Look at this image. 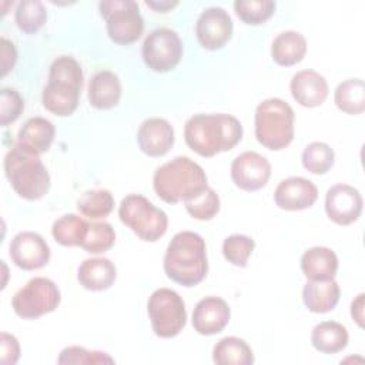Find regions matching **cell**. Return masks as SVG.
<instances>
[{
	"instance_id": "obj_17",
	"label": "cell",
	"mask_w": 365,
	"mask_h": 365,
	"mask_svg": "<svg viewBox=\"0 0 365 365\" xmlns=\"http://www.w3.org/2000/svg\"><path fill=\"white\" fill-rule=\"evenodd\" d=\"M140 150L150 157H163L174 144L171 124L160 117H151L141 123L137 131Z\"/></svg>"
},
{
	"instance_id": "obj_36",
	"label": "cell",
	"mask_w": 365,
	"mask_h": 365,
	"mask_svg": "<svg viewBox=\"0 0 365 365\" xmlns=\"http://www.w3.org/2000/svg\"><path fill=\"white\" fill-rule=\"evenodd\" d=\"M255 242L252 238L244 234H232L227 237L222 242L224 258L235 267L244 268L252 254Z\"/></svg>"
},
{
	"instance_id": "obj_11",
	"label": "cell",
	"mask_w": 365,
	"mask_h": 365,
	"mask_svg": "<svg viewBox=\"0 0 365 365\" xmlns=\"http://www.w3.org/2000/svg\"><path fill=\"white\" fill-rule=\"evenodd\" d=\"M141 56L145 66L155 73H167L177 67L182 57L180 36L167 27L153 30L144 40Z\"/></svg>"
},
{
	"instance_id": "obj_5",
	"label": "cell",
	"mask_w": 365,
	"mask_h": 365,
	"mask_svg": "<svg viewBox=\"0 0 365 365\" xmlns=\"http://www.w3.org/2000/svg\"><path fill=\"white\" fill-rule=\"evenodd\" d=\"M4 173L11 188L21 198L34 201L48 192L50 174L38 154L17 144L4 155Z\"/></svg>"
},
{
	"instance_id": "obj_15",
	"label": "cell",
	"mask_w": 365,
	"mask_h": 365,
	"mask_svg": "<svg viewBox=\"0 0 365 365\" xmlns=\"http://www.w3.org/2000/svg\"><path fill=\"white\" fill-rule=\"evenodd\" d=\"M362 197L356 188L348 184L332 185L325 195V211L329 220L338 225H349L362 212Z\"/></svg>"
},
{
	"instance_id": "obj_32",
	"label": "cell",
	"mask_w": 365,
	"mask_h": 365,
	"mask_svg": "<svg viewBox=\"0 0 365 365\" xmlns=\"http://www.w3.org/2000/svg\"><path fill=\"white\" fill-rule=\"evenodd\" d=\"M335 154L334 150L321 141L308 144L302 151V165L312 174H325L334 165Z\"/></svg>"
},
{
	"instance_id": "obj_6",
	"label": "cell",
	"mask_w": 365,
	"mask_h": 365,
	"mask_svg": "<svg viewBox=\"0 0 365 365\" xmlns=\"http://www.w3.org/2000/svg\"><path fill=\"white\" fill-rule=\"evenodd\" d=\"M294 110L281 98H267L255 110V137L268 150H282L294 140Z\"/></svg>"
},
{
	"instance_id": "obj_14",
	"label": "cell",
	"mask_w": 365,
	"mask_h": 365,
	"mask_svg": "<svg viewBox=\"0 0 365 365\" xmlns=\"http://www.w3.org/2000/svg\"><path fill=\"white\" fill-rule=\"evenodd\" d=\"M195 34L207 50H220L232 34V20L222 7L205 9L195 23Z\"/></svg>"
},
{
	"instance_id": "obj_42",
	"label": "cell",
	"mask_w": 365,
	"mask_h": 365,
	"mask_svg": "<svg viewBox=\"0 0 365 365\" xmlns=\"http://www.w3.org/2000/svg\"><path fill=\"white\" fill-rule=\"evenodd\" d=\"M145 4L160 13H167L168 10H171L173 7H175L178 4V1H170V0H161V1H145Z\"/></svg>"
},
{
	"instance_id": "obj_26",
	"label": "cell",
	"mask_w": 365,
	"mask_h": 365,
	"mask_svg": "<svg viewBox=\"0 0 365 365\" xmlns=\"http://www.w3.org/2000/svg\"><path fill=\"white\" fill-rule=\"evenodd\" d=\"M346 328L335 321H324L314 327L311 334L312 346L322 354H336L348 345Z\"/></svg>"
},
{
	"instance_id": "obj_40",
	"label": "cell",
	"mask_w": 365,
	"mask_h": 365,
	"mask_svg": "<svg viewBox=\"0 0 365 365\" xmlns=\"http://www.w3.org/2000/svg\"><path fill=\"white\" fill-rule=\"evenodd\" d=\"M0 57H1V76H6L10 70H13L16 64L17 51L14 44L4 37L0 38Z\"/></svg>"
},
{
	"instance_id": "obj_41",
	"label": "cell",
	"mask_w": 365,
	"mask_h": 365,
	"mask_svg": "<svg viewBox=\"0 0 365 365\" xmlns=\"http://www.w3.org/2000/svg\"><path fill=\"white\" fill-rule=\"evenodd\" d=\"M364 294H359L351 304V317L359 327H364Z\"/></svg>"
},
{
	"instance_id": "obj_7",
	"label": "cell",
	"mask_w": 365,
	"mask_h": 365,
	"mask_svg": "<svg viewBox=\"0 0 365 365\" xmlns=\"http://www.w3.org/2000/svg\"><path fill=\"white\" fill-rule=\"evenodd\" d=\"M118 217L140 240L148 242L160 240L168 227L167 214L140 194H130L123 198Z\"/></svg>"
},
{
	"instance_id": "obj_16",
	"label": "cell",
	"mask_w": 365,
	"mask_h": 365,
	"mask_svg": "<svg viewBox=\"0 0 365 365\" xmlns=\"http://www.w3.org/2000/svg\"><path fill=\"white\" fill-rule=\"evenodd\" d=\"M318 198L317 185L304 177H288L282 180L275 191L274 201L281 210L299 211L309 208Z\"/></svg>"
},
{
	"instance_id": "obj_29",
	"label": "cell",
	"mask_w": 365,
	"mask_h": 365,
	"mask_svg": "<svg viewBox=\"0 0 365 365\" xmlns=\"http://www.w3.org/2000/svg\"><path fill=\"white\" fill-rule=\"evenodd\" d=\"M334 100L346 114H361L365 110V84L361 78H349L338 84Z\"/></svg>"
},
{
	"instance_id": "obj_8",
	"label": "cell",
	"mask_w": 365,
	"mask_h": 365,
	"mask_svg": "<svg viewBox=\"0 0 365 365\" xmlns=\"http://www.w3.org/2000/svg\"><path fill=\"white\" fill-rule=\"evenodd\" d=\"M98 10L106 19V29L111 41L128 46L141 37L144 20L134 0H104L98 3Z\"/></svg>"
},
{
	"instance_id": "obj_34",
	"label": "cell",
	"mask_w": 365,
	"mask_h": 365,
	"mask_svg": "<svg viewBox=\"0 0 365 365\" xmlns=\"http://www.w3.org/2000/svg\"><path fill=\"white\" fill-rule=\"evenodd\" d=\"M275 1L272 0H237L234 10L241 21L250 26H258L267 21L275 11Z\"/></svg>"
},
{
	"instance_id": "obj_37",
	"label": "cell",
	"mask_w": 365,
	"mask_h": 365,
	"mask_svg": "<svg viewBox=\"0 0 365 365\" xmlns=\"http://www.w3.org/2000/svg\"><path fill=\"white\" fill-rule=\"evenodd\" d=\"M58 364H114V359L101 351H88L83 346L64 348L57 359Z\"/></svg>"
},
{
	"instance_id": "obj_12",
	"label": "cell",
	"mask_w": 365,
	"mask_h": 365,
	"mask_svg": "<svg viewBox=\"0 0 365 365\" xmlns=\"http://www.w3.org/2000/svg\"><path fill=\"white\" fill-rule=\"evenodd\" d=\"M11 261L24 271L43 268L50 259V247L46 240L33 231H23L13 237L9 248Z\"/></svg>"
},
{
	"instance_id": "obj_18",
	"label": "cell",
	"mask_w": 365,
	"mask_h": 365,
	"mask_svg": "<svg viewBox=\"0 0 365 365\" xmlns=\"http://www.w3.org/2000/svg\"><path fill=\"white\" fill-rule=\"evenodd\" d=\"M228 304L218 297H205L194 308L192 327L201 335H215L230 322Z\"/></svg>"
},
{
	"instance_id": "obj_23",
	"label": "cell",
	"mask_w": 365,
	"mask_h": 365,
	"mask_svg": "<svg viewBox=\"0 0 365 365\" xmlns=\"http://www.w3.org/2000/svg\"><path fill=\"white\" fill-rule=\"evenodd\" d=\"M301 269L309 281L334 279L338 269V257L331 248L312 247L302 254Z\"/></svg>"
},
{
	"instance_id": "obj_25",
	"label": "cell",
	"mask_w": 365,
	"mask_h": 365,
	"mask_svg": "<svg viewBox=\"0 0 365 365\" xmlns=\"http://www.w3.org/2000/svg\"><path fill=\"white\" fill-rule=\"evenodd\" d=\"M307 53L305 37L294 30L279 33L271 44L272 60L279 66H294L299 63Z\"/></svg>"
},
{
	"instance_id": "obj_33",
	"label": "cell",
	"mask_w": 365,
	"mask_h": 365,
	"mask_svg": "<svg viewBox=\"0 0 365 365\" xmlns=\"http://www.w3.org/2000/svg\"><path fill=\"white\" fill-rule=\"evenodd\" d=\"M187 212L200 221H208L214 218L220 211V197L218 194L210 188L205 187L200 192H197L194 197L184 201Z\"/></svg>"
},
{
	"instance_id": "obj_1",
	"label": "cell",
	"mask_w": 365,
	"mask_h": 365,
	"mask_svg": "<svg viewBox=\"0 0 365 365\" xmlns=\"http://www.w3.org/2000/svg\"><path fill=\"white\" fill-rule=\"evenodd\" d=\"M187 145L201 157L228 151L242 138V125L231 114H195L184 127Z\"/></svg>"
},
{
	"instance_id": "obj_13",
	"label": "cell",
	"mask_w": 365,
	"mask_h": 365,
	"mask_svg": "<svg viewBox=\"0 0 365 365\" xmlns=\"http://www.w3.org/2000/svg\"><path fill=\"white\" fill-rule=\"evenodd\" d=\"M269 177V161L255 151L240 154L231 164V178L234 184L244 191L261 190L267 185Z\"/></svg>"
},
{
	"instance_id": "obj_21",
	"label": "cell",
	"mask_w": 365,
	"mask_h": 365,
	"mask_svg": "<svg viewBox=\"0 0 365 365\" xmlns=\"http://www.w3.org/2000/svg\"><path fill=\"white\" fill-rule=\"evenodd\" d=\"M117 278L115 265L108 258H88L84 259L77 269V279L80 285L90 291L108 289Z\"/></svg>"
},
{
	"instance_id": "obj_3",
	"label": "cell",
	"mask_w": 365,
	"mask_h": 365,
	"mask_svg": "<svg viewBox=\"0 0 365 365\" xmlns=\"http://www.w3.org/2000/svg\"><path fill=\"white\" fill-rule=\"evenodd\" d=\"M83 78V70L76 58L57 57L50 66L48 83L41 93L44 108L58 117L71 115L78 106Z\"/></svg>"
},
{
	"instance_id": "obj_2",
	"label": "cell",
	"mask_w": 365,
	"mask_h": 365,
	"mask_svg": "<svg viewBox=\"0 0 365 365\" xmlns=\"http://www.w3.org/2000/svg\"><path fill=\"white\" fill-rule=\"evenodd\" d=\"M164 271L171 281L182 287L200 284L208 271L204 238L192 231L177 232L165 250Z\"/></svg>"
},
{
	"instance_id": "obj_20",
	"label": "cell",
	"mask_w": 365,
	"mask_h": 365,
	"mask_svg": "<svg viewBox=\"0 0 365 365\" xmlns=\"http://www.w3.org/2000/svg\"><path fill=\"white\" fill-rule=\"evenodd\" d=\"M121 98V83L110 70L96 73L88 83V103L97 110L114 108Z\"/></svg>"
},
{
	"instance_id": "obj_35",
	"label": "cell",
	"mask_w": 365,
	"mask_h": 365,
	"mask_svg": "<svg viewBox=\"0 0 365 365\" xmlns=\"http://www.w3.org/2000/svg\"><path fill=\"white\" fill-rule=\"evenodd\" d=\"M115 241V232L111 224L106 221L91 222L88 225V232L81 247L90 254H101L108 251Z\"/></svg>"
},
{
	"instance_id": "obj_28",
	"label": "cell",
	"mask_w": 365,
	"mask_h": 365,
	"mask_svg": "<svg viewBox=\"0 0 365 365\" xmlns=\"http://www.w3.org/2000/svg\"><path fill=\"white\" fill-rule=\"evenodd\" d=\"M88 225L90 224L84 218L76 214H66L53 222L51 235L60 245L81 247L88 232Z\"/></svg>"
},
{
	"instance_id": "obj_39",
	"label": "cell",
	"mask_w": 365,
	"mask_h": 365,
	"mask_svg": "<svg viewBox=\"0 0 365 365\" xmlns=\"http://www.w3.org/2000/svg\"><path fill=\"white\" fill-rule=\"evenodd\" d=\"M0 344H1V364L4 365L16 364L20 356V345L17 339L10 334L3 332Z\"/></svg>"
},
{
	"instance_id": "obj_31",
	"label": "cell",
	"mask_w": 365,
	"mask_h": 365,
	"mask_svg": "<svg viewBox=\"0 0 365 365\" xmlns=\"http://www.w3.org/2000/svg\"><path fill=\"white\" fill-rule=\"evenodd\" d=\"M14 20L21 31L33 34L44 26L47 11L43 3L38 0H23L16 7Z\"/></svg>"
},
{
	"instance_id": "obj_4",
	"label": "cell",
	"mask_w": 365,
	"mask_h": 365,
	"mask_svg": "<svg viewBox=\"0 0 365 365\" xmlns=\"http://www.w3.org/2000/svg\"><path fill=\"white\" fill-rule=\"evenodd\" d=\"M153 187L163 201L177 204L194 197L208 184L201 165L188 157L178 155L155 170Z\"/></svg>"
},
{
	"instance_id": "obj_38",
	"label": "cell",
	"mask_w": 365,
	"mask_h": 365,
	"mask_svg": "<svg viewBox=\"0 0 365 365\" xmlns=\"http://www.w3.org/2000/svg\"><path fill=\"white\" fill-rule=\"evenodd\" d=\"M24 110V101L14 88H1L0 91V124L14 123Z\"/></svg>"
},
{
	"instance_id": "obj_24",
	"label": "cell",
	"mask_w": 365,
	"mask_h": 365,
	"mask_svg": "<svg viewBox=\"0 0 365 365\" xmlns=\"http://www.w3.org/2000/svg\"><path fill=\"white\" fill-rule=\"evenodd\" d=\"M341 289L336 281H308L302 288V301L308 311L325 314L332 311L339 301Z\"/></svg>"
},
{
	"instance_id": "obj_27",
	"label": "cell",
	"mask_w": 365,
	"mask_h": 365,
	"mask_svg": "<svg viewBox=\"0 0 365 365\" xmlns=\"http://www.w3.org/2000/svg\"><path fill=\"white\" fill-rule=\"evenodd\" d=\"M212 361L218 365H251L254 354L244 339L225 336L214 345Z\"/></svg>"
},
{
	"instance_id": "obj_10",
	"label": "cell",
	"mask_w": 365,
	"mask_h": 365,
	"mask_svg": "<svg viewBox=\"0 0 365 365\" xmlns=\"http://www.w3.org/2000/svg\"><path fill=\"white\" fill-rule=\"evenodd\" d=\"M61 301L57 285L46 277L31 278L11 298L14 312L23 319H36L53 312Z\"/></svg>"
},
{
	"instance_id": "obj_9",
	"label": "cell",
	"mask_w": 365,
	"mask_h": 365,
	"mask_svg": "<svg viewBox=\"0 0 365 365\" xmlns=\"http://www.w3.org/2000/svg\"><path fill=\"white\" fill-rule=\"evenodd\" d=\"M151 328L160 338L178 335L187 322V311L182 298L170 288L155 289L147 302Z\"/></svg>"
},
{
	"instance_id": "obj_19",
	"label": "cell",
	"mask_w": 365,
	"mask_h": 365,
	"mask_svg": "<svg viewBox=\"0 0 365 365\" xmlns=\"http://www.w3.org/2000/svg\"><path fill=\"white\" fill-rule=\"evenodd\" d=\"M294 100L302 107H318L328 97V83L315 70H301L295 73L289 83Z\"/></svg>"
},
{
	"instance_id": "obj_22",
	"label": "cell",
	"mask_w": 365,
	"mask_h": 365,
	"mask_svg": "<svg viewBox=\"0 0 365 365\" xmlns=\"http://www.w3.org/2000/svg\"><path fill=\"white\" fill-rule=\"evenodd\" d=\"M54 134L56 128L50 120L44 117H33L19 130L17 145L40 155L50 148Z\"/></svg>"
},
{
	"instance_id": "obj_30",
	"label": "cell",
	"mask_w": 365,
	"mask_h": 365,
	"mask_svg": "<svg viewBox=\"0 0 365 365\" xmlns=\"http://www.w3.org/2000/svg\"><path fill=\"white\" fill-rule=\"evenodd\" d=\"M114 208V198L108 190H88L77 200V210L90 220L106 218Z\"/></svg>"
}]
</instances>
